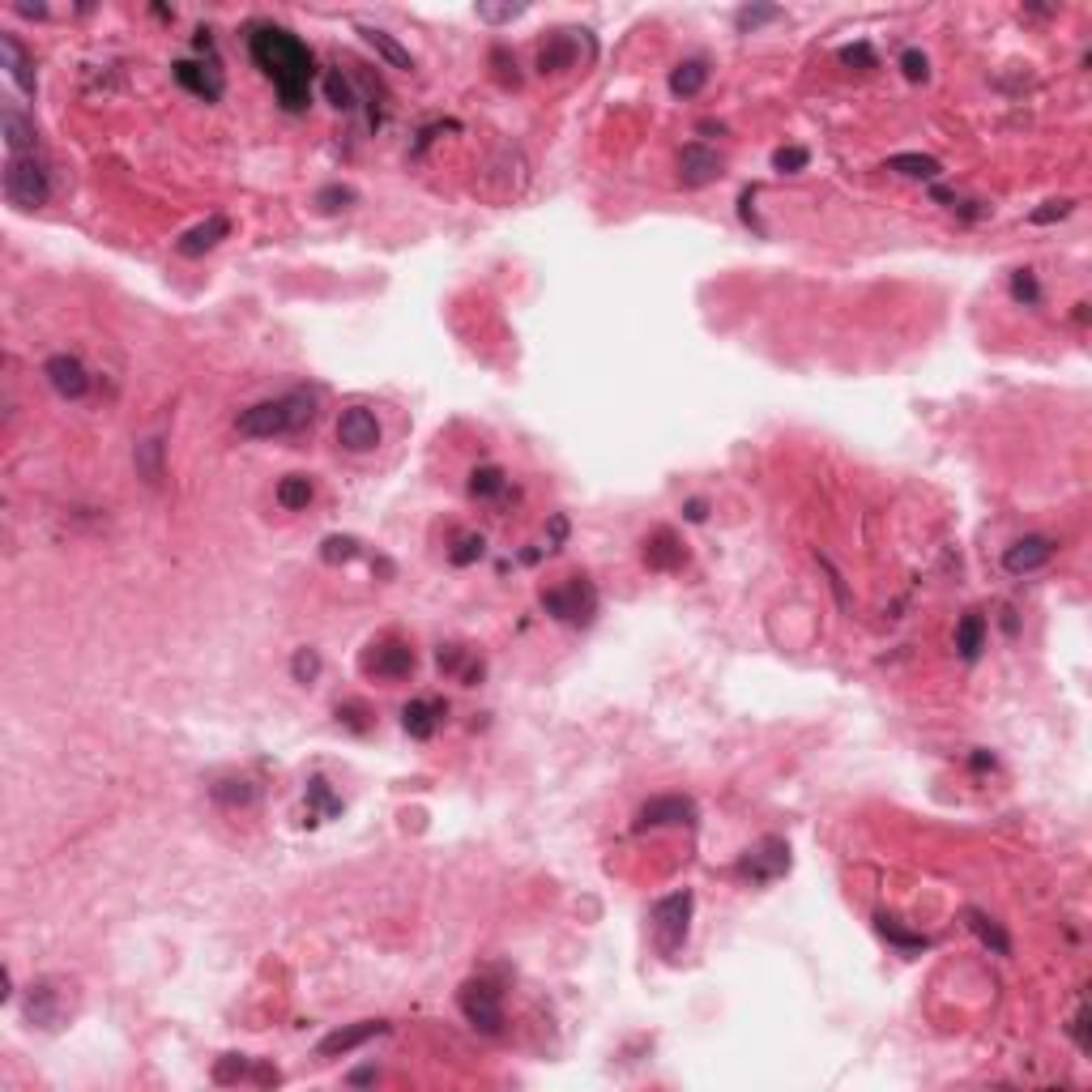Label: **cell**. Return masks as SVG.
<instances>
[{
  "mask_svg": "<svg viewBox=\"0 0 1092 1092\" xmlns=\"http://www.w3.org/2000/svg\"><path fill=\"white\" fill-rule=\"evenodd\" d=\"M247 56L273 82L282 112L299 116L312 107V77H316V56L299 35H291L286 26L256 22L247 31Z\"/></svg>",
  "mask_w": 1092,
  "mask_h": 1092,
  "instance_id": "6da1fadb",
  "label": "cell"
},
{
  "mask_svg": "<svg viewBox=\"0 0 1092 1092\" xmlns=\"http://www.w3.org/2000/svg\"><path fill=\"white\" fill-rule=\"evenodd\" d=\"M312 419H316V397L295 389V393L270 397V402H256V405H247V410H240L235 431H240L244 440H273V435L303 431V427H312Z\"/></svg>",
  "mask_w": 1092,
  "mask_h": 1092,
  "instance_id": "7a4b0ae2",
  "label": "cell"
},
{
  "mask_svg": "<svg viewBox=\"0 0 1092 1092\" xmlns=\"http://www.w3.org/2000/svg\"><path fill=\"white\" fill-rule=\"evenodd\" d=\"M5 196L17 210H39L52 196V171L39 154H9L5 158Z\"/></svg>",
  "mask_w": 1092,
  "mask_h": 1092,
  "instance_id": "3957f363",
  "label": "cell"
},
{
  "mask_svg": "<svg viewBox=\"0 0 1092 1092\" xmlns=\"http://www.w3.org/2000/svg\"><path fill=\"white\" fill-rule=\"evenodd\" d=\"M691 909H696V897H691V888L670 892V897L653 900V909H649V930H653V948H658L662 956H679V948L688 943Z\"/></svg>",
  "mask_w": 1092,
  "mask_h": 1092,
  "instance_id": "277c9868",
  "label": "cell"
},
{
  "mask_svg": "<svg viewBox=\"0 0 1092 1092\" xmlns=\"http://www.w3.org/2000/svg\"><path fill=\"white\" fill-rule=\"evenodd\" d=\"M542 611L559 623L585 628V623H593V614H598V589H593L585 577H572L568 585H559V589H542Z\"/></svg>",
  "mask_w": 1092,
  "mask_h": 1092,
  "instance_id": "5b68a950",
  "label": "cell"
},
{
  "mask_svg": "<svg viewBox=\"0 0 1092 1092\" xmlns=\"http://www.w3.org/2000/svg\"><path fill=\"white\" fill-rule=\"evenodd\" d=\"M456 1007H461V1016L470 1020V1028H479L482 1037H500L504 1032V1002H500V990H495L491 981H482V977L465 981V986L456 990Z\"/></svg>",
  "mask_w": 1092,
  "mask_h": 1092,
  "instance_id": "8992f818",
  "label": "cell"
},
{
  "mask_svg": "<svg viewBox=\"0 0 1092 1092\" xmlns=\"http://www.w3.org/2000/svg\"><path fill=\"white\" fill-rule=\"evenodd\" d=\"M363 674L372 679H384V683H397V679H410L414 674V649L397 637H384V640H372L363 653Z\"/></svg>",
  "mask_w": 1092,
  "mask_h": 1092,
  "instance_id": "52a82bcc",
  "label": "cell"
},
{
  "mask_svg": "<svg viewBox=\"0 0 1092 1092\" xmlns=\"http://www.w3.org/2000/svg\"><path fill=\"white\" fill-rule=\"evenodd\" d=\"M786 871H790V845L781 837H764L760 845L739 862V875L751 879V883H768V879L786 875Z\"/></svg>",
  "mask_w": 1092,
  "mask_h": 1092,
  "instance_id": "ba28073f",
  "label": "cell"
},
{
  "mask_svg": "<svg viewBox=\"0 0 1092 1092\" xmlns=\"http://www.w3.org/2000/svg\"><path fill=\"white\" fill-rule=\"evenodd\" d=\"M721 175H726V158L717 150H709V145H700V142L683 145V154H679V184L683 188H709L713 180H721Z\"/></svg>",
  "mask_w": 1092,
  "mask_h": 1092,
  "instance_id": "9c48e42d",
  "label": "cell"
},
{
  "mask_svg": "<svg viewBox=\"0 0 1092 1092\" xmlns=\"http://www.w3.org/2000/svg\"><path fill=\"white\" fill-rule=\"evenodd\" d=\"M337 444H342L346 453H372L376 444H380V419H376L367 405L342 410V419H337Z\"/></svg>",
  "mask_w": 1092,
  "mask_h": 1092,
  "instance_id": "30bf717a",
  "label": "cell"
},
{
  "mask_svg": "<svg viewBox=\"0 0 1092 1092\" xmlns=\"http://www.w3.org/2000/svg\"><path fill=\"white\" fill-rule=\"evenodd\" d=\"M1054 551H1058L1054 538H1046V533H1028V538H1016L1007 551H1002V568H1007L1011 577H1028V572L1046 568V563L1054 559Z\"/></svg>",
  "mask_w": 1092,
  "mask_h": 1092,
  "instance_id": "8fae6325",
  "label": "cell"
},
{
  "mask_svg": "<svg viewBox=\"0 0 1092 1092\" xmlns=\"http://www.w3.org/2000/svg\"><path fill=\"white\" fill-rule=\"evenodd\" d=\"M679 823H696V802L683 798V793H662V798H649L637 811V828H679Z\"/></svg>",
  "mask_w": 1092,
  "mask_h": 1092,
  "instance_id": "7c38bea8",
  "label": "cell"
},
{
  "mask_svg": "<svg viewBox=\"0 0 1092 1092\" xmlns=\"http://www.w3.org/2000/svg\"><path fill=\"white\" fill-rule=\"evenodd\" d=\"M43 376L56 389V397H65V402H82L91 393V372H86V363L77 354H52L43 363Z\"/></svg>",
  "mask_w": 1092,
  "mask_h": 1092,
  "instance_id": "4fadbf2b",
  "label": "cell"
},
{
  "mask_svg": "<svg viewBox=\"0 0 1092 1092\" xmlns=\"http://www.w3.org/2000/svg\"><path fill=\"white\" fill-rule=\"evenodd\" d=\"M389 1032V1020H359V1025H346V1028H333L329 1037H321V1046H316V1054L321 1058H337V1054H354V1050H363L367 1041L384 1037Z\"/></svg>",
  "mask_w": 1092,
  "mask_h": 1092,
  "instance_id": "5bb4252c",
  "label": "cell"
},
{
  "mask_svg": "<svg viewBox=\"0 0 1092 1092\" xmlns=\"http://www.w3.org/2000/svg\"><path fill=\"white\" fill-rule=\"evenodd\" d=\"M26 1025L31 1028H56L61 1025V1011H65V995L56 981H35L26 990Z\"/></svg>",
  "mask_w": 1092,
  "mask_h": 1092,
  "instance_id": "9a60e30c",
  "label": "cell"
},
{
  "mask_svg": "<svg viewBox=\"0 0 1092 1092\" xmlns=\"http://www.w3.org/2000/svg\"><path fill=\"white\" fill-rule=\"evenodd\" d=\"M171 77L175 82L184 86L188 94H196V98H205V103H218V98L226 94V82H222V73H218L214 65H196V61H175L171 65Z\"/></svg>",
  "mask_w": 1092,
  "mask_h": 1092,
  "instance_id": "2e32d148",
  "label": "cell"
},
{
  "mask_svg": "<svg viewBox=\"0 0 1092 1092\" xmlns=\"http://www.w3.org/2000/svg\"><path fill=\"white\" fill-rule=\"evenodd\" d=\"M577 35L581 31H559V35H551L538 47V73L542 77L546 73H563V68H577V61H581V39Z\"/></svg>",
  "mask_w": 1092,
  "mask_h": 1092,
  "instance_id": "e0dca14e",
  "label": "cell"
},
{
  "mask_svg": "<svg viewBox=\"0 0 1092 1092\" xmlns=\"http://www.w3.org/2000/svg\"><path fill=\"white\" fill-rule=\"evenodd\" d=\"M226 235H231V218L214 214V218H205V222H196L193 231H184L180 244H175V252L180 256H205V252H214Z\"/></svg>",
  "mask_w": 1092,
  "mask_h": 1092,
  "instance_id": "ac0fdd59",
  "label": "cell"
},
{
  "mask_svg": "<svg viewBox=\"0 0 1092 1092\" xmlns=\"http://www.w3.org/2000/svg\"><path fill=\"white\" fill-rule=\"evenodd\" d=\"M644 563L658 572H674L688 563V546L679 542V533L674 530H653L649 538H644Z\"/></svg>",
  "mask_w": 1092,
  "mask_h": 1092,
  "instance_id": "d6986e66",
  "label": "cell"
},
{
  "mask_svg": "<svg viewBox=\"0 0 1092 1092\" xmlns=\"http://www.w3.org/2000/svg\"><path fill=\"white\" fill-rule=\"evenodd\" d=\"M0 128H5L9 154H39L35 120H31V116H26L17 103H5V107H0Z\"/></svg>",
  "mask_w": 1092,
  "mask_h": 1092,
  "instance_id": "ffe728a7",
  "label": "cell"
},
{
  "mask_svg": "<svg viewBox=\"0 0 1092 1092\" xmlns=\"http://www.w3.org/2000/svg\"><path fill=\"white\" fill-rule=\"evenodd\" d=\"M0 56H5V68H9V82L17 86L22 94H35V61L31 52L22 47V39L17 35H0Z\"/></svg>",
  "mask_w": 1092,
  "mask_h": 1092,
  "instance_id": "44dd1931",
  "label": "cell"
},
{
  "mask_svg": "<svg viewBox=\"0 0 1092 1092\" xmlns=\"http://www.w3.org/2000/svg\"><path fill=\"white\" fill-rule=\"evenodd\" d=\"M969 930L981 939V948H990L995 956H1011V935L1002 930V922H995L986 909H965Z\"/></svg>",
  "mask_w": 1092,
  "mask_h": 1092,
  "instance_id": "7402d4cb",
  "label": "cell"
},
{
  "mask_svg": "<svg viewBox=\"0 0 1092 1092\" xmlns=\"http://www.w3.org/2000/svg\"><path fill=\"white\" fill-rule=\"evenodd\" d=\"M359 35H363V43H367V47H372V52H376V56H380V61H384V65H393V68H402V73H410V68H414V56H410V52H405V47H402V43H397V39H393L389 31H380V26H359Z\"/></svg>",
  "mask_w": 1092,
  "mask_h": 1092,
  "instance_id": "603a6c76",
  "label": "cell"
},
{
  "mask_svg": "<svg viewBox=\"0 0 1092 1092\" xmlns=\"http://www.w3.org/2000/svg\"><path fill=\"white\" fill-rule=\"evenodd\" d=\"M981 649H986V614L981 611H965L956 623V653L965 662H977Z\"/></svg>",
  "mask_w": 1092,
  "mask_h": 1092,
  "instance_id": "cb8c5ba5",
  "label": "cell"
},
{
  "mask_svg": "<svg viewBox=\"0 0 1092 1092\" xmlns=\"http://www.w3.org/2000/svg\"><path fill=\"white\" fill-rule=\"evenodd\" d=\"M440 717H444V709L435 700H410L402 709V726L410 739H431L435 726H440Z\"/></svg>",
  "mask_w": 1092,
  "mask_h": 1092,
  "instance_id": "d4e9b609",
  "label": "cell"
},
{
  "mask_svg": "<svg viewBox=\"0 0 1092 1092\" xmlns=\"http://www.w3.org/2000/svg\"><path fill=\"white\" fill-rule=\"evenodd\" d=\"M888 171L905 175V180H926V184H935L939 175H943V163H939V158H930V154H892V158H888Z\"/></svg>",
  "mask_w": 1092,
  "mask_h": 1092,
  "instance_id": "484cf974",
  "label": "cell"
},
{
  "mask_svg": "<svg viewBox=\"0 0 1092 1092\" xmlns=\"http://www.w3.org/2000/svg\"><path fill=\"white\" fill-rule=\"evenodd\" d=\"M210 798L218 802V807H226V811L252 807V802H256V786H252V781H244V777H222V781H218V786L210 790Z\"/></svg>",
  "mask_w": 1092,
  "mask_h": 1092,
  "instance_id": "4316f807",
  "label": "cell"
},
{
  "mask_svg": "<svg viewBox=\"0 0 1092 1092\" xmlns=\"http://www.w3.org/2000/svg\"><path fill=\"white\" fill-rule=\"evenodd\" d=\"M163 453H167V444L158 440V435H150V440H142V444H137V453H133L137 474H142V479L150 482V486L163 482Z\"/></svg>",
  "mask_w": 1092,
  "mask_h": 1092,
  "instance_id": "83f0119b",
  "label": "cell"
},
{
  "mask_svg": "<svg viewBox=\"0 0 1092 1092\" xmlns=\"http://www.w3.org/2000/svg\"><path fill=\"white\" fill-rule=\"evenodd\" d=\"M704 82H709V65H704V61H683V65L670 73V94L691 98V94L704 91Z\"/></svg>",
  "mask_w": 1092,
  "mask_h": 1092,
  "instance_id": "f1b7e54d",
  "label": "cell"
},
{
  "mask_svg": "<svg viewBox=\"0 0 1092 1092\" xmlns=\"http://www.w3.org/2000/svg\"><path fill=\"white\" fill-rule=\"evenodd\" d=\"M342 811V798H333L329 781L312 777L307 781V823H321V816H337Z\"/></svg>",
  "mask_w": 1092,
  "mask_h": 1092,
  "instance_id": "f546056e",
  "label": "cell"
},
{
  "mask_svg": "<svg viewBox=\"0 0 1092 1092\" xmlns=\"http://www.w3.org/2000/svg\"><path fill=\"white\" fill-rule=\"evenodd\" d=\"M312 479L307 474H286L282 482H277V504H282L286 512H299V508H307L312 504Z\"/></svg>",
  "mask_w": 1092,
  "mask_h": 1092,
  "instance_id": "4dcf8cb0",
  "label": "cell"
},
{
  "mask_svg": "<svg viewBox=\"0 0 1092 1092\" xmlns=\"http://www.w3.org/2000/svg\"><path fill=\"white\" fill-rule=\"evenodd\" d=\"M325 94H329V103L337 112H354V107H359V94H354L351 77H346L342 68H329V73H325Z\"/></svg>",
  "mask_w": 1092,
  "mask_h": 1092,
  "instance_id": "1f68e13d",
  "label": "cell"
},
{
  "mask_svg": "<svg viewBox=\"0 0 1092 1092\" xmlns=\"http://www.w3.org/2000/svg\"><path fill=\"white\" fill-rule=\"evenodd\" d=\"M781 17H786V9H777V5H747V9L734 13V26H739L742 35H751V31H760V26H768V22H781Z\"/></svg>",
  "mask_w": 1092,
  "mask_h": 1092,
  "instance_id": "d6a6232c",
  "label": "cell"
},
{
  "mask_svg": "<svg viewBox=\"0 0 1092 1092\" xmlns=\"http://www.w3.org/2000/svg\"><path fill=\"white\" fill-rule=\"evenodd\" d=\"M504 482L508 479H504L500 465H479V470L470 474V495L474 500H495V495L504 491Z\"/></svg>",
  "mask_w": 1092,
  "mask_h": 1092,
  "instance_id": "836d02e7",
  "label": "cell"
},
{
  "mask_svg": "<svg viewBox=\"0 0 1092 1092\" xmlns=\"http://www.w3.org/2000/svg\"><path fill=\"white\" fill-rule=\"evenodd\" d=\"M875 930H879L883 939L897 943L900 951H922V948L930 943L926 935H909V930H900V926H897V918H888V913H879V918H875Z\"/></svg>",
  "mask_w": 1092,
  "mask_h": 1092,
  "instance_id": "e575fe53",
  "label": "cell"
},
{
  "mask_svg": "<svg viewBox=\"0 0 1092 1092\" xmlns=\"http://www.w3.org/2000/svg\"><path fill=\"white\" fill-rule=\"evenodd\" d=\"M359 538H351V533H333V538H325L321 542V559L325 563H351V559H359Z\"/></svg>",
  "mask_w": 1092,
  "mask_h": 1092,
  "instance_id": "d590c367",
  "label": "cell"
},
{
  "mask_svg": "<svg viewBox=\"0 0 1092 1092\" xmlns=\"http://www.w3.org/2000/svg\"><path fill=\"white\" fill-rule=\"evenodd\" d=\"M807 163H811V150H807V145H781V150L772 154V171H781V175L807 171Z\"/></svg>",
  "mask_w": 1092,
  "mask_h": 1092,
  "instance_id": "8d00e7d4",
  "label": "cell"
},
{
  "mask_svg": "<svg viewBox=\"0 0 1092 1092\" xmlns=\"http://www.w3.org/2000/svg\"><path fill=\"white\" fill-rule=\"evenodd\" d=\"M1011 299L1025 303V307H1037V303H1041L1037 273H1032V270H1016V273H1011Z\"/></svg>",
  "mask_w": 1092,
  "mask_h": 1092,
  "instance_id": "74e56055",
  "label": "cell"
},
{
  "mask_svg": "<svg viewBox=\"0 0 1092 1092\" xmlns=\"http://www.w3.org/2000/svg\"><path fill=\"white\" fill-rule=\"evenodd\" d=\"M346 205H354V188H346V184H325L321 193H316V210L321 214H337V210H346Z\"/></svg>",
  "mask_w": 1092,
  "mask_h": 1092,
  "instance_id": "f35d334b",
  "label": "cell"
},
{
  "mask_svg": "<svg viewBox=\"0 0 1092 1092\" xmlns=\"http://www.w3.org/2000/svg\"><path fill=\"white\" fill-rule=\"evenodd\" d=\"M291 674H295V683H303V688H307V683H316V674H321V653L307 649V644H303V649H295Z\"/></svg>",
  "mask_w": 1092,
  "mask_h": 1092,
  "instance_id": "ab89813d",
  "label": "cell"
},
{
  "mask_svg": "<svg viewBox=\"0 0 1092 1092\" xmlns=\"http://www.w3.org/2000/svg\"><path fill=\"white\" fill-rule=\"evenodd\" d=\"M482 551H486V542H482V533H465V538H456V546L449 551V559L456 563V568H465V563H474V559H482Z\"/></svg>",
  "mask_w": 1092,
  "mask_h": 1092,
  "instance_id": "60d3db41",
  "label": "cell"
},
{
  "mask_svg": "<svg viewBox=\"0 0 1092 1092\" xmlns=\"http://www.w3.org/2000/svg\"><path fill=\"white\" fill-rule=\"evenodd\" d=\"M900 73H905L909 82H926V77H930L926 52H918V47H905V52H900Z\"/></svg>",
  "mask_w": 1092,
  "mask_h": 1092,
  "instance_id": "b9f144b4",
  "label": "cell"
},
{
  "mask_svg": "<svg viewBox=\"0 0 1092 1092\" xmlns=\"http://www.w3.org/2000/svg\"><path fill=\"white\" fill-rule=\"evenodd\" d=\"M1071 210H1076V201H1046L1041 210H1032L1028 218H1032L1037 226H1050V222H1058V218H1067Z\"/></svg>",
  "mask_w": 1092,
  "mask_h": 1092,
  "instance_id": "7bdbcfd3",
  "label": "cell"
},
{
  "mask_svg": "<svg viewBox=\"0 0 1092 1092\" xmlns=\"http://www.w3.org/2000/svg\"><path fill=\"white\" fill-rule=\"evenodd\" d=\"M244 1071H247V1058H244V1054H226V1058L214 1067V1079H218V1084H231V1079H240Z\"/></svg>",
  "mask_w": 1092,
  "mask_h": 1092,
  "instance_id": "ee69618b",
  "label": "cell"
},
{
  "mask_svg": "<svg viewBox=\"0 0 1092 1092\" xmlns=\"http://www.w3.org/2000/svg\"><path fill=\"white\" fill-rule=\"evenodd\" d=\"M841 65H849V68H875V52H871V43L841 47Z\"/></svg>",
  "mask_w": 1092,
  "mask_h": 1092,
  "instance_id": "f6af8a7d",
  "label": "cell"
},
{
  "mask_svg": "<svg viewBox=\"0 0 1092 1092\" xmlns=\"http://www.w3.org/2000/svg\"><path fill=\"white\" fill-rule=\"evenodd\" d=\"M491 65H495V77H500L504 86H521V77H516V61H508L504 47H495V52H491Z\"/></svg>",
  "mask_w": 1092,
  "mask_h": 1092,
  "instance_id": "bcb514c9",
  "label": "cell"
},
{
  "mask_svg": "<svg viewBox=\"0 0 1092 1092\" xmlns=\"http://www.w3.org/2000/svg\"><path fill=\"white\" fill-rule=\"evenodd\" d=\"M525 5H479V17L482 22H512V17H521Z\"/></svg>",
  "mask_w": 1092,
  "mask_h": 1092,
  "instance_id": "7dc6e473",
  "label": "cell"
},
{
  "mask_svg": "<svg viewBox=\"0 0 1092 1092\" xmlns=\"http://www.w3.org/2000/svg\"><path fill=\"white\" fill-rule=\"evenodd\" d=\"M337 721H346L354 734H363L367 730V709L363 704H337Z\"/></svg>",
  "mask_w": 1092,
  "mask_h": 1092,
  "instance_id": "c3c4849f",
  "label": "cell"
},
{
  "mask_svg": "<svg viewBox=\"0 0 1092 1092\" xmlns=\"http://www.w3.org/2000/svg\"><path fill=\"white\" fill-rule=\"evenodd\" d=\"M751 201H756V188H742V196H739V218H742V222H747L756 235H764V226L756 222V205H751Z\"/></svg>",
  "mask_w": 1092,
  "mask_h": 1092,
  "instance_id": "681fc988",
  "label": "cell"
},
{
  "mask_svg": "<svg viewBox=\"0 0 1092 1092\" xmlns=\"http://www.w3.org/2000/svg\"><path fill=\"white\" fill-rule=\"evenodd\" d=\"M1071 1037H1076L1079 1050H1092V1037H1088V1007H1084V1002H1079L1076 1020H1071Z\"/></svg>",
  "mask_w": 1092,
  "mask_h": 1092,
  "instance_id": "f907efd6",
  "label": "cell"
},
{
  "mask_svg": "<svg viewBox=\"0 0 1092 1092\" xmlns=\"http://www.w3.org/2000/svg\"><path fill=\"white\" fill-rule=\"evenodd\" d=\"M819 568H823V572H828V581H832V589H837V602H841V607H849V593H845V577H841V572H837V568H832V559H828V555H819Z\"/></svg>",
  "mask_w": 1092,
  "mask_h": 1092,
  "instance_id": "816d5d0a",
  "label": "cell"
},
{
  "mask_svg": "<svg viewBox=\"0 0 1092 1092\" xmlns=\"http://www.w3.org/2000/svg\"><path fill=\"white\" fill-rule=\"evenodd\" d=\"M435 662H440V670L456 674V670H461V662H465V653L456 649V644H444V649H440V658H435Z\"/></svg>",
  "mask_w": 1092,
  "mask_h": 1092,
  "instance_id": "f5cc1de1",
  "label": "cell"
},
{
  "mask_svg": "<svg viewBox=\"0 0 1092 1092\" xmlns=\"http://www.w3.org/2000/svg\"><path fill=\"white\" fill-rule=\"evenodd\" d=\"M683 521H691V525L709 521V504H704V500H688V504H683Z\"/></svg>",
  "mask_w": 1092,
  "mask_h": 1092,
  "instance_id": "db71d44e",
  "label": "cell"
},
{
  "mask_svg": "<svg viewBox=\"0 0 1092 1092\" xmlns=\"http://www.w3.org/2000/svg\"><path fill=\"white\" fill-rule=\"evenodd\" d=\"M969 764H973V772H986V768H995V756L990 751H973Z\"/></svg>",
  "mask_w": 1092,
  "mask_h": 1092,
  "instance_id": "11a10c76",
  "label": "cell"
},
{
  "mask_svg": "<svg viewBox=\"0 0 1092 1092\" xmlns=\"http://www.w3.org/2000/svg\"><path fill=\"white\" fill-rule=\"evenodd\" d=\"M13 13H22V17H47V9H43V5H13Z\"/></svg>",
  "mask_w": 1092,
  "mask_h": 1092,
  "instance_id": "9f6ffc18",
  "label": "cell"
},
{
  "mask_svg": "<svg viewBox=\"0 0 1092 1092\" xmlns=\"http://www.w3.org/2000/svg\"><path fill=\"white\" fill-rule=\"evenodd\" d=\"M372 1079H376V1071L363 1067V1071H354V1076H351V1084H372Z\"/></svg>",
  "mask_w": 1092,
  "mask_h": 1092,
  "instance_id": "6f0895ef",
  "label": "cell"
},
{
  "mask_svg": "<svg viewBox=\"0 0 1092 1092\" xmlns=\"http://www.w3.org/2000/svg\"><path fill=\"white\" fill-rule=\"evenodd\" d=\"M154 17H163V22H171V17H175V9H167V5H154Z\"/></svg>",
  "mask_w": 1092,
  "mask_h": 1092,
  "instance_id": "680465c9",
  "label": "cell"
}]
</instances>
